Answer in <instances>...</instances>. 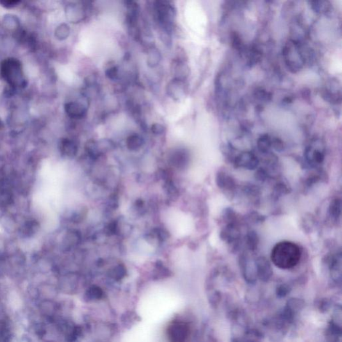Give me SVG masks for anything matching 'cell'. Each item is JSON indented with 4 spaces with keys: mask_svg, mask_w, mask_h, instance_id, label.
Returning a JSON list of instances; mask_svg holds the SVG:
<instances>
[{
    "mask_svg": "<svg viewBox=\"0 0 342 342\" xmlns=\"http://www.w3.org/2000/svg\"><path fill=\"white\" fill-rule=\"evenodd\" d=\"M302 258L300 247L295 243L281 242L274 246L271 254L273 263L281 269H290L295 267Z\"/></svg>",
    "mask_w": 342,
    "mask_h": 342,
    "instance_id": "1",
    "label": "cell"
},
{
    "mask_svg": "<svg viewBox=\"0 0 342 342\" xmlns=\"http://www.w3.org/2000/svg\"><path fill=\"white\" fill-rule=\"evenodd\" d=\"M0 76L14 89L27 86V80L25 76L22 64L17 58H7L1 62Z\"/></svg>",
    "mask_w": 342,
    "mask_h": 342,
    "instance_id": "2",
    "label": "cell"
},
{
    "mask_svg": "<svg viewBox=\"0 0 342 342\" xmlns=\"http://www.w3.org/2000/svg\"><path fill=\"white\" fill-rule=\"evenodd\" d=\"M283 56L285 65L293 73L302 70L306 63L304 53L297 40H290L283 48Z\"/></svg>",
    "mask_w": 342,
    "mask_h": 342,
    "instance_id": "3",
    "label": "cell"
},
{
    "mask_svg": "<svg viewBox=\"0 0 342 342\" xmlns=\"http://www.w3.org/2000/svg\"><path fill=\"white\" fill-rule=\"evenodd\" d=\"M154 9L157 22L161 27L164 31L170 33L176 16L175 7L168 1H155Z\"/></svg>",
    "mask_w": 342,
    "mask_h": 342,
    "instance_id": "4",
    "label": "cell"
},
{
    "mask_svg": "<svg viewBox=\"0 0 342 342\" xmlns=\"http://www.w3.org/2000/svg\"><path fill=\"white\" fill-rule=\"evenodd\" d=\"M166 335L168 342H188L191 335V326L185 321H173L166 327Z\"/></svg>",
    "mask_w": 342,
    "mask_h": 342,
    "instance_id": "5",
    "label": "cell"
},
{
    "mask_svg": "<svg viewBox=\"0 0 342 342\" xmlns=\"http://www.w3.org/2000/svg\"><path fill=\"white\" fill-rule=\"evenodd\" d=\"M305 157L308 164L311 166H316L323 163L325 153L323 145L319 140H315L307 147L305 150Z\"/></svg>",
    "mask_w": 342,
    "mask_h": 342,
    "instance_id": "6",
    "label": "cell"
},
{
    "mask_svg": "<svg viewBox=\"0 0 342 342\" xmlns=\"http://www.w3.org/2000/svg\"><path fill=\"white\" fill-rule=\"evenodd\" d=\"M233 161L235 167L243 168L250 171L256 169L260 163L258 158L251 152H243L235 156Z\"/></svg>",
    "mask_w": 342,
    "mask_h": 342,
    "instance_id": "7",
    "label": "cell"
},
{
    "mask_svg": "<svg viewBox=\"0 0 342 342\" xmlns=\"http://www.w3.org/2000/svg\"><path fill=\"white\" fill-rule=\"evenodd\" d=\"M239 265L245 281L249 283H254L258 279L255 261H251L247 255L243 254L239 258Z\"/></svg>",
    "mask_w": 342,
    "mask_h": 342,
    "instance_id": "8",
    "label": "cell"
},
{
    "mask_svg": "<svg viewBox=\"0 0 342 342\" xmlns=\"http://www.w3.org/2000/svg\"><path fill=\"white\" fill-rule=\"evenodd\" d=\"M221 239L228 244L238 246L241 234L239 228L235 221L228 223L221 233Z\"/></svg>",
    "mask_w": 342,
    "mask_h": 342,
    "instance_id": "9",
    "label": "cell"
},
{
    "mask_svg": "<svg viewBox=\"0 0 342 342\" xmlns=\"http://www.w3.org/2000/svg\"><path fill=\"white\" fill-rule=\"evenodd\" d=\"M258 278L263 281H268L273 275L272 265L265 257H260L255 260Z\"/></svg>",
    "mask_w": 342,
    "mask_h": 342,
    "instance_id": "10",
    "label": "cell"
},
{
    "mask_svg": "<svg viewBox=\"0 0 342 342\" xmlns=\"http://www.w3.org/2000/svg\"><path fill=\"white\" fill-rule=\"evenodd\" d=\"M65 111L66 114L72 119H81L86 116L87 108L81 102L70 101L65 104Z\"/></svg>",
    "mask_w": 342,
    "mask_h": 342,
    "instance_id": "11",
    "label": "cell"
},
{
    "mask_svg": "<svg viewBox=\"0 0 342 342\" xmlns=\"http://www.w3.org/2000/svg\"><path fill=\"white\" fill-rule=\"evenodd\" d=\"M190 161L189 152L185 149H178L173 152L170 157L171 164L178 169H185Z\"/></svg>",
    "mask_w": 342,
    "mask_h": 342,
    "instance_id": "12",
    "label": "cell"
},
{
    "mask_svg": "<svg viewBox=\"0 0 342 342\" xmlns=\"http://www.w3.org/2000/svg\"><path fill=\"white\" fill-rule=\"evenodd\" d=\"M65 15L68 20L72 23H78L84 19L85 10L81 5L76 3H70L65 6Z\"/></svg>",
    "mask_w": 342,
    "mask_h": 342,
    "instance_id": "13",
    "label": "cell"
},
{
    "mask_svg": "<svg viewBox=\"0 0 342 342\" xmlns=\"http://www.w3.org/2000/svg\"><path fill=\"white\" fill-rule=\"evenodd\" d=\"M185 81L173 79L166 86L167 95L175 100H180L185 95Z\"/></svg>",
    "mask_w": 342,
    "mask_h": 342,
    "instance_id": "14",
    "label": "cell"
},
{
    "mask_svg": "<svg viewBox=\"0 0 342 342\" xmlns=\"http://www.w3.org/2000/svg\"><path fill=\"white\" fill-rule=\"evenodd\" d=\"M216 182L218 187L227 192L235 190V186H236L235 180L231 175H228V173L224 171L218 172L216 176Z\"/></svg>",
    "mask_w": 342,
    "mask_h": 342,
    "instance_id": "15",
    "label": "cell"
},
{
    "mask_svg": "<svg viewBox=\"0 0 342 342\" xmlns=\"http://www.w3.org/2000/svg\"><path fill=\"white\" fill-rule=\"evenodd\" d=\"M59 150L60 153L64 157L72 159L77 155L79 147L77 143L74 140L64 138L60 140Z\"/></svg>",
    "mask_w": 342,
    "mask_h": 342,
    "instance_id": "16",
    "label": "cell"
},
{
    "mask_svg": "<svg viewBox=\"0 0 342 342\" xmlns=\"http://www.w3.org/2000/svg\"><path fill=\"white\" fill-rule=\"evenodd\" d=\"M171 72L175 79L185 81L189 74V68L184 60L176 59L172 64Z\"/></svg>",
    "mask_w": 342,
    "mask_h": 342,
    "instance_id": "17",
    "label": "cell"
},
{
    "mask_svg": "<svg viewBox=\"0 0 342 342\" xmlns=\"http://www.w3.org/2000/svg\"><path fill=\"white\" fill-rule=\"evenodd\" d=\"M104 292L97 285H92L84 292V299L87 303H96L102 301L104 297Z\"/></svg>",
    "mask_w": 342,
    "mask_h": 342,
    "instance_id": "18",
    "label": "cell"
},
{
    "mask_svg": "<svg viewBox=\"0 0 342 342\" xmlns=\"http://www.w3.org/2000/svg\"><path fill=\"white\" fill-rule=\"evenodd\" d=\"M108 276L111 279L116 281H120L125 279L127 275V267L123 264H118L112 267L108 271Z\"/></svg>",
    "mask_w": 342,
    "mask_h": 342,
    "instance_id": "19",
    "label": "cell"
},
{
    "mask_svg": "<svg viewBox=\"0 0 342 342\" xmlns=\"http://www.w3.org/2000/svg\"><path fill=\"white\" fill-rule=\"evenodd\" d=\"M144 144V139L138 134H130L126 140L127 148L131 151H136L141 149Z\"/></svg>",
    "mask_w": 342,
    "mask_h": 342,
    "instance_id": "20",
    "label": "cell"
},
{
    "mask_svg": "<svg viewBox=\"0 0 342 342\" xmlns=\"http://www.w3.org/2000/svg\"><path fill=\"white\" fill-rule=\"evenodd\" d=\"M81 240V234L75 230H70L65 233L63 240L64 247L70 248L76 245Z\"/></svg>",
    "mask_w": 342,
    "mask_h": 342,
    "instance_id": "21",
    "label": "cell"
},
{
    "mask_svg": "<svg viewBox=\"0 0 342 342\" xmlns=\"http://www.w3.org/2000/svg\"><path fill=\"white\" fill-rule=\"evenodd\" d=\"M161 60V54L159 49L156 48H151L148 49L147 54V63L150 68H155L159 65Z\"/></svg>",
    "mask_w": 342,
    "mask_h": 342,
    "instance_id": "22",
    "label": "cell"
},
{
    "mask_svg": "<svg viewBox=\"0 0 342 342\" xmlns=\"http://www.w3.org/2000/svg\"><path fill=\"white\" fill-rule=\"evenodd\" d=\"M85 150H86L88 157L90 158L92 160H96L101 156L100 152H99L97 141H95V140L90 139L86 142V145H85Z\"/></svg>",
    "mask_w": 342,
    "mask_h": 342,
    "instance_id": "23",
    "label": "cell"
},
{
    "mask_svg": "<svg viewBox=\"0 0 342 342\" xmlns=\"http://www.w3.org/2000/svg\"><path fill=\"white\" fill-rule=\"evenodd\" d=\"M3 26L9 30L18 29L20 26V20L17 16L13 14H6L3 16L2 19Z\"/></svg>",
    "mask_w": 342,
    "mask_h": 342,
    "instance_id": "24",
    "label": "cell"
},
{
    "mask_svg": "<svg viewBox=\"0 0 342 342\" xmlns=\"http://www.w3.org/2000/svg\"><path fill=\"white\" fill-rule=\"evenodd\" d=\"M258 149L263 154L269 153L272 148V138L268 134H263L259 138L258 141Z\"/></svg>",
    "mask_w": 342,
    "mask_h": 342,
    "instance_id": "25",
    "label": "cell"
},
{
    "mask_svg": "<svg viewBox=\"0 0 342 342\" xmlns=\"http://www.w3.org/2000/svg\"><path fill=\"white\" fill-rule=\"evenodd\" d=\"M70 33V26L65 23H63L56 27L54 31V36L58 40L63 41L68 38Z\"/></svg>",
    "mask_w": 342,
    "mask_h": 342,
    "instance_id": "26",
    "label": "cell"
},
{
    "mask_svg": "<svg viewBox=\"0 0 342 342\" xmlns=\"http://www.w3.org/2000/svg\"><path fill=\"white\" fill-rule=\"evenodd\" d=\"M329 215L334 219L338 220L341 215V200L336 198L331 201L329 207Z\"/></svg>",
    "mask_w": 342,
    "mask_h": 342,
    "instance_id": "27",
    "label": "cell"
},
{
    "mask_svg": "<svg viewBox=\"0 0 342 342\" xmlns=\"http://www.w3.org/2000/svg\"><path fill=\"white\" fill-rule=\"evenodd\" d=\"M258 335L251 331H244L242 336H235L231 342H259Z\"/></svg>",
    "mask_w": 342,
    "mask_h": 342,
    "instance_id": "28",
    "label": "cell"
},
{
    "mask_svg": "<svg viewBox=\"0 0 342 342\" xmlns=\"http://www.w3.org/2000/svg\"><path fill=\"white\" fill-rule=\"evenodd\" d=\"M164 191L166 195L168 196L171 199L175 200L178 198L179 195V191L178 188L177 186L175 185L174 182L172 181L171 180L168 179L166 181L164 182Z\"/></svg>",
    "mask_w": 342,
    "mask_h": 342,
    "instance_id": "29",
    "label": "cell"
},
{
    "mask_svg": "<svg viewBox=\"0 0 342 342\" xmlns=\"http://www.w3.org/2000/svg\"><path fill=\"white\" fill-rule=\"evenodd\" d=\"M262 58L261 51L257 47H252L248 52V63L249 65H257L261 61Z\"/></svg>",
    "mask_w": 342,
    "mask_h": 342,
    "instance_id": "30",
    "label": "cell"
},
{
    "mask_svg": "<svg viewBox=\"0 0 342 342\" xmlns=\"http://www.w3.org/2000/svg\"><path fill=\"white\" fill-rule=\"evenodd\" d=\"M246 244L250 251H254L258 249L259 244V237L258 234L255 231H250L247 234L245 237Z\"/></svg>",
    "mask_w": 342,
    "mask_h": 342,
    "instance_id": "31",
    "label": "cell"
},
{
    "mask_svg": "<svg viewBox=\"0 0 342 342\" xmlns=\"http://www.w3.org/2000/svg\"><path fill=\"white\" fill-rule=\"evenodd\" d=\"M79 277L76 275H68L65 277V279L63 281V285L64 287H65V288L67 287L68 290L73 292L79 287Z\"/></svg>",
    "mask_w": 342,
    "mask_h": 342,
    "instance_id": "32",
    "label": "cell"
},
{
    "mask_svg": "<svg viewBox=\"0 0 342 342\" xmlns=\"http://www.w3.org/2000/svg\"><path fill=\"white\" fill-rule=\"evenodd\" d=\"M97 144H98L99 152H100L101 155L111 151L115 148L114 142L110 139L100 140V141H97Z\"/></svg>",
    "mask_w": 342,
    "mask_h": 342,
    "instance_id": "33",
    "label": "cell"
},
{
    "mask_svg": "<svg viewBox=\"0 0 342 342\" xmlns=\"http://www.w3.org/2000/svg\"><path fill=\"white\" fill-rule=\"evenodd\" d=\"M310 3L311 8L318 13H326L330 8V3L327 1H310Z\"/></svg>",
    "mask_w": 342,
    "mask_h": 342,
    "instance_id": "34",
    "label": "cell"
},
{
    "mask_svg": "<svg viewBox=\"0 0 342 342\" xmlns=\"http://www.w3.org/2000/svg\"><path fill=\"white\" fill-rule=\"evenodd\" d=\"M38 227V223H36V221H28L23 226L22 233L26 237L32 236L33 233H35V232H36Z\"/></svg>",
    "mask_w": 342,
    "mask_h": 342,
    "instance_id": "35",
    "label": "cell"
},
{
    "mask_svg": "<svg viewBox=\"0 0 342 342\" xmlns=\"http://www.w3.org/2000/svg\"><path fill=\"white\" fill-rule=\"evenodd\" d=\"M154 239H157V241L160 242H164L169 239L170 235L168 232L164 228H157L154 230L153 233Z\"/></svg>",
    "mask_w": 342,
    "mask_h": 342,
    "instance_id": "36",
    "label": "cell"
},
{
    "mask_svg": "<svg viewBox=\"0 0 342 342\" xmlns=\"http://www.w3.org/2000/svg\"><path fill=\"white\" fill-rule=\"evenodd\" d=\"M104 233L106 236H113L118 233V222L113 221L110 222L104 228Z\"/></svg>",
    "mask_w": 342,
    "mask_h": 342,
    "instance_id": "37",
    "label": "cell"
},
{
    "mask_svg": "<svg viewBox=\"0 0 342 342\" xmlns=\"http://www.w3.org/2000/svg\"><path fill=\"white\" fill-rule=\"evenodd\" d=\"M255 97L261 100L268 101L272 98V95L267 90L261 88L255 91Z\"/></svg>",
    "mask_w": 342,
    "mask_h": 342,
    "instance_id": "38",
    "label": "cell"
},
{
    "mask_svg": "<svg viewBox=\"0 0 342 342\" xmlns=\"http://www.w3.org/2000/svg\"><path fill=\"white\" fill-rule=\"evenodd\" d=\"M272 147L277 151H283L285 148L284 143L279 138H272Z\"/></svg>",
    "mask_w": 342,
    "mask_h": 342,
    "instance_id": "39",
    "label": "cell"
},
{
    "mask_svg": "<svg viewBox=\"0 0 342 342\" xmlns=\"http://www.w3.org/2000/svg\"><path fill=\"white\" fill-rule=\"evenodd\" d=\"M118 196L116 194L112 195L109 197L108 201V206L113 210H116L119 205V201H118Z\"/></svg>",
    "mask_w": 342,
    "mask_h": 342,
    "instance_id": "40",
    "label": "cell"
},
{
    "mask_svg": "<svg viewBox=\"0 0 342 342\" xmlns=\"http://www.w3.org/2000/svg\"><path fill=\"white\" fill-rule=\"evenodd\" d=\"M105 74L108 79L111 80L116 79L118 76V69L116 66H112L106 70Z\"/></svg>",
    "mask_w": 342,
    "mask_h": 342,
    "instance_id": "41",
    "label": "cell"
},
{
    "mask_svg": "<svg viewBox=\"0 0 342 342\" xmlns=\"http://www.w3.org/2000/svg\"><path fill=\"white\" fill-rule=\"evenodd\" d=\"M232 44L237 50L241 51L244 49V44H243L242 39L240 38L239 35L235 34V33L233 35V38H232Z\"/></svg>",
    "mask_w": 342,
    "mask_h": 342,
    "instance_id": "42",
    "label": "cell"
},
{
    "mask_svg": "<svg viewBox=\"0 0 342 342\" xmlns=\"http://www.w3.org/2000/svg\"><path fill=\"white\" fill-rule=\"evenodd\" d=\"M150 130H151V132L154 134H156V135H160V134H162L163 132H164L165 128L163 127V126L161 125V124L155 123L153 124V125L151 126V129H150Z\"/></svg>",
    "mask_w": 342,
    "mask_h": 342,
    "instance_id": "43",
    "label": "cell"
},
{
    "mask_svg": "<svg viewBox=\"0 0 342 342\" xmlns=\"http://www.w3.org/2000/svg\"><path fill=\"white\" fill-rule=\"evenodd\" d=\"M20 3L19 1H16V0H8V1H0V4L1 6L4 7L7 9H12L17 6V5Z\"/></svg>",
    "mask_w": 342,
    "mask_h": 342,
    "instance_id": "44",
    "label": "cell"
},
{
    "mask_svg": "<svg viewBox=\"0 0 342 342\" xmlns=\"http://www.w3.org/2000/svg\"><path fill=\"white\" fill-rule=\"evenodd\" d=\"M156 177L158 180H164V182L168 180V173L164 169H159L156 173Z\"/></svg>",
    "mask_w": 342,
    "mask_h": 342,
    "instance_id": "45",
    "label": "cell"
},
{
    "mask_svg": "<svg viewBox=\"0 0 342 342\" xmlns=\"http://www.w3.org/2000/svg\"><path fill=\"white\" fill-rule=\"evenodd\" d=\"M267 172L265 171V170L262 169V168H261V169L258 170V172H257L256 173V178L258 179V180H265V179L267 178Z\"/></svg>",
    "mask_w": 342,
    "mask_h": 342,
    "instance_id": "46",
    "label": "cell"
},
{
    "mask_svg": "<svg viewBox=\"0 0 342 342\" xmlns=\"http://www.w3.org/2000/svg\"><path fill=\"white\" fill-rule=\"evenodd\" d=\"M134 208L136 210L141 211L144 209L145 207V202L142 198H139V199L136 200L135 203L134 204Z\"/></svg>",
    "mask_w": 342,
    "mask_h": 342,
    "instance_id": "47",
    "label": "cell"
},
{
    "mask_svg": "<svg viewBox=\"0 0 342 342\" xmlns=\"http://www.w3.org/2000/svg\"><path fill=\"white\" fill-rule=\"evenodd\" d=\"M19 342H30V340L29 339H28V338H23V339L22 340H21V341Z\"/></svg>",
    "mask_w": 342,
    "mask_h": 342,
    "instance_id": "48",
    "label": "cell"
},
{
    "mask_svg": "<svg viewBox=\"0 0 342 342\" xmlns=\"http://www.w3.org/2000/svg\"><path fill=\"white\" fill-rule=\"evenodd\" d=\"M2 341V336H1V333H0V342H1Z\"/></svg>",
    "mask_w": 342,
    "mask_h": 342,
    "instance_id": "49",
    "label": "cell"
}]
</instances>
